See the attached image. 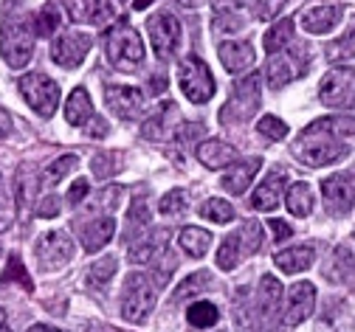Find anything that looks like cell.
Listing matches in <instances>:
<instances>
[{
    "mask_svg": "<svg viewBox=\"0 0 355 332\" xmlns=\"http://www.w3.org/2000/svg\"><path fill=\"white\" fill-rule=\"evenodd\" d=\"M291 152H293L296 161L313 166V169L330 166V164H336V161H341V158L349 155V150L341 144V135H338L336 127H333V116L319 119V121H313V124H307V127L296 135Z\"/></svg>",
    "mask_w": 355,
    "mask_h": 332,
    "instance_id": "obj_1",
    "label": "cell"
},
{
    "mask_svg": "<svg viewBox=\"0 0 355 332\" xmlns=\"http://www.w3.org/2000/svg\"><path fill=\"white\" fill-rule=\"evenodd\" d=\"M105 54L116 71L132 73L144 65V42L132 26L119 23L105 34Z\"/></svg>",
    "mask_w": 355,
    "mask_h": 332,
    "instance_id": "obj_2",
    "label": "cell"
},
{
    "mask_svg": "<svg viewBox=\"0 0 355 332\" xmlns=\"http://www.w3.org/2000/svg\"><path fill=\"white\" fill-rule=\"evenodd\" d=\"M158 302V281L147 273H130L121 290V315L130 324H144Z\"/></svg>",
    "mask_w": 355,
    "mask_h": 332,
    "instance_id": "obj_3",
    "label": "cell"
},
{
    "mask_svg": "<svg viewBox=\"0 0 355 332\" xmlns=\"http://www.w3.org/2000/svg\"><path fill=\"white\" fill-rule=\"evenodd\" d=\"M34 26L23 20H9L0 26V54L9 68H26L34 54Z\"/></svg>",
    "mask_w": 355,
    "mask_h": 332,
    "instance_id": "obj_4",
    "label": "cell"
},
{
    "mask_svg": "<svg viewBox=\"0 0 355 332\" xmlns=\"http://www.w3.org/2000/svg\"><path fill=\"white\" fill-rule=\"evenodd\" d=\"M178 79H181V90L192 105H206L214 96V76L206 68V62L195 54L184 57L178 65Z\"/></svg>",
    "mask_w": 355,
    "mask_h": 332,
    "instance_id": "obj_5",
    "label": "cell"
},
{
    "mask_svg": "<svg viewBox=\"0 0 355 332\" xmlns=\"http://www.w3.org/2000/svg\"><path fill=\"white\" fill-rule=\"evenodd\" d=\"M257 110H259V76L251 73V76H243L234 82L232 99L226 102L223 110H220V121L240 124V121H248Z\"/></svg>",
    "mask_w": 355,
    "mask_h": 332,
    "instance_id": "obj_6",
    "label": "cell"
},
{
    "mask_svg": "<svg viewBox=\"0 0 355 332\" xmlns=\"http://www.w3.org/2000/svg\"><path fill=\"white\" fill-rule=\"evenodd\" d=\"M20 93L23 99L28 102V107L42 116V119H51L57 113V105H60V85L46 76V73H26L20 79Z\"/></svg>",
    "mask_w": 355,
    "mask_h": 332,
    "instance_id": "obj_7",
    "label": "cell"
},
{
    "mask_svg": "<svg viewBox=\"0 0 355 332\" xmlns=\"http://www.w3.org/2000/svg\"><path fill=\"white\" fill-rule=\"evenodd\" d=\"M307 49L302 42H291L288 49H282L279 54H271L268 60V85L271 87H285L291 85L296 76H304L307 71Z\"/></svg>",
    "mask_w": 355,
    "mask_h": 332,
    "instance_id": "obj_8",
    "label": "cell"
},
{
    "mask_svg": "<svg viewBox=\"0 0 355 332\" xmlns=\"http://www.w3.org/2000/svg\"><path fill=\"white\" fill-rule=\"evenodd\" d=\"M319 99H322V105L336 107V110L355 107V71L333 68L319 85Z\"/></svg>",
    "mask_w": 355,
    "mask_h": 332,
    "instance_id": "obj_9",
    "label": "cell"
},
{
    "mask_svg": "<svg viewBox=\"0 0 355 332\" xmlns=\"http://www.w3.org/2000/svg\"><path fill=\"white\" fill-rule=\"evenodd\" d=\"M147 34H150V42H153V51L161 62L172 60V54L178 51L181 45V23L172 12H158L147 20Z\"/></svg>",
    "mask_w": 355,
    "mask_h": 332,
    "instance_id": "obj_10",
    "label": "cell"
},
{
    "mask_svg": "<svg viewBox=\"0 0 355 332\" xmlns=\"http://www.w3.org/2000/svg\"><path fill=\"white\" fill-rule=\"evenodd\" d=\"M94 45V37L85 31H62L51 42V60L60 68H79Z\"/></svg>",
    "mask_w": 355,
    "mask_h": 332,
    "instance_id": "obj_11",
    "label": "cell"
},
{
    "mask_svg": "<svg viewBox=\"0 0 355 332\" xmlns=\"http://www.w3.org/2000/svg\"><path fill=\"white\" fill-rule=\"evenodd\" d=\"M73 259V240L62 231H49L37 240V262L42 270H60Z\"/></svg>",
    "mask_w": 355,
    "mask_h": 332,
    "instance_id": "obj_12",
    "label": "cell"
},
{
    "mask_svg": "<svg viewBox=\"0 0 355 332\" xmlns=\"http://www.w3.org/2000/svg\"><path fill=\"white\" fill-rule=\"evenodd\" d=\"M322 198H324V209L333 217H347L352 203H355V183L349 175H333L322 183Z\"/></svg>",
    "mask_w": 355,
    "mask_h": 332,
    "instance_id": "obj_13",
    "label": "cell"
},
{
    "mask_svg": "<svg viewBox=\"0 0 355 332\" xmlns=\"http://www.w3.org/2000/svg\"><path fill=\"white\" fill-rule=\"evenodd\" d=\"M316 307V284L313 281H296L291 293H288V307H285V315H282V324L285 326H296L302 321L310 318Z\"/></svg>",
    "mask_w": 355,
    "mask_h": 332,
    "instance_id": "obj_14",
    "label": "cell"
},
{
    "mask_svg": "<svg viewBox=\"0 0 355 332\" xmlns=\"http://www.w3.org/2000/svg\"><path fill=\"white\" fill-rule=\"evenodd\" d=\"M105 102L119 119L130 121L144 110V93L139 87H127V85H105Z\"/></svg>",
    "mask_w": 355,
    "mask_h": 332,
    "instance_id": "obj_15",
    "label": "cell"
},
{
    "mask_svg": "<svg viewBox=\"0 0 355 332\" xmlns=\"http://www.w3.org/2000/svg\"><path fill=\"white\" fill-rule=\"evenodd\" d=\"M285 183H288V175L282 169H277L274 175L265 177L251 195V209L254 211H274L279 206V198L285 192Z\"/></svg>",
    "mask_w": 355,
    "mask_h": 332,
    "instance_id": "obj_16",
    "label": "cell"
},
{
    "mask_svg": "<svg viewBox=\"0 0 355 332\" xmlns=\"http://www.w3.org/2000/svg\"><path fill=\"white\" fill-rule=\"evenodd\" d=\"M217 57L223 62L229 73H243L254 65V45L248 40H232V42H220Z\"/></svg>",
    "mask_w": 355,
    "mask_h": 332,
    "instance_id": "obj_17",
    "label": "cell"
},
{
    "mask_svg": "<svg viewBox=\"0 0 355 332\" xmlns=\"http://www.w3.org/2000/svg\"><path fill=\"white\" fill-rule=\"evenodd\" d=\"M341 15H344V9L336 6V3L310 6V9H304V15H302V28L310 31V34H327V31H333V28L338 26Z\"/></svg>",
    "mask_w": 355,
    "mask_h": 332,
    "instance_id": "obj_18",
    "label": "cell"
},
{
    "mask_svg": "<svg viewBox=\"0 0 355 332\" xmlns=\"http://www.w3.org/2000/svg\"><path fill=\"white\" fill-rule=\"evenodd\" d=\"M166 240H169V231L158 228L147 236H139L136 243L130 245V262H136V265H144V262H155L161 259V254L166 251Z\"/></svg>",
    "mask_w": 355,
    "mask_h": 332,
    "instance_id": "obj_19",
    "label": "cell"
},
{
    "mask_svg": "<svg viewBox=\"0 0 355 332\" xmlns=\"http://www.w3.org/2000/svg\"><path fill=\"white\" fill-rule=\"evenodd\" d=\"M234 158H237V150L220 138H209V141H200L198 144V161L206 169H226Z\"/></svg>",
    "mask_w": 355,
    "mask_h": 332,
    "instance_id": "obj_20",
    "label": "cell"
},
{
    "mask_svg": "<svg viewBox=\"0 0 355 332\" xmlns=\"http://www.w3.org/2000/svg\"><path fill=\"white\" fill-rule=\"evenodd\" d=\"M113 234H116V220L113 217H99V220L87 222L82 228V248L87 254H96L113 240Z\"/></svg>",
    "mask_w": 355,
    "mask_h": 332,
    "instance_id": "obj_21",
    "label": "cell"
},
{
    "mask_svg": "<svg viewBox=\"0 0 355 332\" xmlns=\"http://www.w3.org/2000/svg\"><path fill=\"white\" fill-rule=\"evenodd\" d=\"M15 206H17V214L26 220V214L31 211V203H34V195H37V172L34 166H20L17 177H15Z\"/></svg>",
    "mask_w": 355,
    "mask_h": 332,
    "instance_id": "obj_22",
    "label": "cell"
},
{
    "mask_svg": "<svg viewBox=\"0 0 355 332\" xmlns=\"http://www.w3.org/2000/svg\"><path fill=\"white\" fill-rule=\"evenodd\" d=\"M316 262V251L313 248H307V245H299V248H288V251H279L274 256V265L282 270V273H304L310 265Z\"/></svg>",
    "mask_w": 355,
    "mask_h": 332,
    "instance_id": "obj_23",
    "label": "cell"
},
{
    "mask_svg": "<svg viewBox=\"0 0 355 332\" xmlns=\"http://www.w3.org/2000/svg\"><path fill=\"white\" fill-rule=\"evenodd\" d=\"M259 166H262L259 158H248V161L237 164L229 175H223V189H226L229 195H243L245 189L251 186V180H254V175H257Z\"/></svg>",
    "mask_w": 355,
    "mask_h": 332,
    "instance_id": "obj_24",
    "label": "cell"
},
{
    "mask_svg": "<svg viewBox=\"0 0 355 332\" xmlns=\"http://www.w3.org/2000/svg\"><path fill=\"white\" fill-rule=\"evenodd\" d=\"M279 302H282V281L277 276H262L259 281V290H257V304H259V313L265 318H271L277 310H279Z\"/></svg>",
    "mask_w": 355,
    "mask_h": 332,
    "instance_id": "obj_25",
    "label": "cell"
},
{
    "mask_svg": "<svg viewBox=\"0 0 355 332\" xmlns=\"http://www.w3.org/2000/svg\"><path fill=\"white\" fill-rule=\"evenodd\" d=\"M65 119H68V124H73V127H82L85 121L94 119V105H91V96H87L85 87H76V90L71 93V99H68V105H65Z\"/></svg>",
    "mask_w": 355,
    "mask_h": 332,
    "instance_id": "obj_26",
    "label": "cell"
},
{
    "mask_svg": "<svg viewBox=\"0 0 355 332\" xmlns=\"http://www.w3.org/2000/svg\"><path fill=\"white\" fill-rule=\"evenodd\" d=\"M178 245L184 248V254L200 259V256H206V251L211 245V234L198 228V225H189V228H184L181 234H178Z\"/></svg>",
    "mask_w": 355,
    "mask_h": 332,
    "instance_id": "obj_27",
    "label": "cell"
},
{
    "mask_svg": "<svg viewBox=\"0 0 355 332\" xmlns=\"http://www.w3.org/2000/svg\"><path fill=\"white\" fill-rule=\"evenodd\" d=\"M175 113H178L175 105H172V102H164L161 110H158L153 119H147V121L141 124V138H147V141H164V138L169 135V119H172Z\"/></svg>",
    "mask_w": 355,
    "mask_h": 332,
    "instance_id": "obj_28",
    "label": "cell"
},
{
    "mask_svg": "<svg viewBox=\"0 0 355 332\" xmlns=\"http://www.w3.org/2000/svg\"><path fill=\"white\" fill-rule=\"evenodd\" d=\"M327 62H344V60H355V15L349 17V26L347 31L327 45Z\"/></svg>",
    "mask_w": 355,
    "mask_h": 332,
    "instance_id": "obj_29",
    "label": "cell"
},
{
    "mask_svg": "<svg viewBox=\"0 0 355 332\" xmlns=\"http://www.w3.org/2000/svg\"><path fill=\"white\" fill-rule=\"evenodd\" d=\"M285 203L293 217H310V211H313V192H310L307 183H293L285 195Z\"/></svg>",
    "mask_w": 355,
    "mask_h": 332,
    "instance_id": "obj_30",
    "label": "cell"
},
{
    "mask_svg": "<svg viewBox=\"0 0 355 332\" xmlns=\"http://www.w3.org/2000/svg\"><path fill=\"white\" fill-rule=\"evenodd\" d=\"M87 9V20L94 26H105L110 20H116L121 15V3L119 0H82Z\"/></svg>",
    "mask_w": 355,
    "mask_h": 332,
    "instance_id": "obj_31",
    "label": "cell"
},
{
    "mask_svg": "<svg viewBox=\"0 0 355 332\" xmlns=\"http://www.w3.org/2000/svg\"><path fill=\"white\" fill-rule=\"evenodd\" d=\"M150 217H147V198L144 195H136L132 200L130 211H127V231H124V240L127 243H136V228H139V236H141V228H147Z\"/></svg>",
    "mask_w": 355,
    "mask_h": 332,
    "instance_id": "obj_32",
    "label": "cell"
},
{
    "mask_svg": "<svg viewBox=\"0 0 355 332\" xmlns=\"http://www.w3.org/2000/svg\"><path fill=\"white\" fill-rule=\"evenodd\" d=\"M262 42H265V51L268 54H279L282 49H288L293 42V20H279L274 28H268Z\"/></svg>",
    "mask_w": 355,
    "mask_h": 332,
    "instance_id": "obj_33",
    "label": "cell"
},
{
    "mask_svg": "<svg viewBox=\"0 0 355 332\" xmlns=\"http://www.w3.org/2000/svg\"><path fill=\"white\" fill-rule=\"evenodd\" d=\"M240 256H245L243 240H240V234H232V236H226L223 245H220V251H217V268L220 270H234Z\"/></svg>",
    "mask_w": 355,
    "mask_h": 332,
    "instance_id": "obj_34",
    "label": "cell"
},
{
    "mask_svg": "<svg viewBox=\"0 0 355 332\" xmlns=\"http://www.w3.org/2000/svg\"><path fill=\"white\" fill-rule=\"evenodd\" d=\"M211 284V273L209 270H198L192 276H187L181 284H178V290L172 293V302H184V299H192L198 293H203L206 288Z\"/></svg>",
    "mask_w": 355,
    "mask_h": 332,
    "instance_id": "obj_35",
    "label": "cell"
},
{
    "mask_svg": "<svg viewBox=\"0 0 355 332\" xmlns=\"http://www.w3.org/2000/svg\"><path fill=\"white\" fill-rule=\"evenodd\" d=\"M187 321L192 326H198V329H209V326H214L220 321V313H217V307L211 302H198V304H192L187 310Z\"/></svg>",
    "mask_w": 355,
    "mask_h": 332,
    "instance_id": "obj_36",
    "label": "cell"
},
{
    "mask_svg": "<svg viewBox=\"0 0 355 332\" xmlns=\"http://www.w3.org/2000/svg\"><path fill=\"white\" fill-rule=\"evenodd\" d=\"M12 281H17L26 293H31V290H34L31 276L26 273V268H23V262H20V256H17V254H12V256H9L6 270H3V276H0V284H12Z\"/></svg>",
    "mask_w": 355,
    "mask_h": 332,
    "instance_id": "obj_37",
    "label": "cell"
},
{
    "mask_svg": "<svg viewBox=\"0 0 355 332\" xmlns=\"http://www.w3.org/2000/svg\"><path fill=\"white\" fill-rule=\"evenodd\" d=\"M91 169H94V177L105 180V177H110V175H116L121 169V155L119 152H110V150H102V152L94 155Z\"/></svg>",
    "mask_w": 355,
    "mask_h": 332,
    "instance_id": "obj_38",
    "label": "cell"
},
{
    "mask_svg": "<svg viewBox=\"0 0 355 332\" xmlns=\"http://www.w3.org/2000/svg\"><path fill=\"white\" fill-rule=\"evenodd\" d=\"M200 214L206 217V220H211V222H232L234 220V206L229 203V200H220V198H211V200H206L203 206H200Z\"/></svg>",
    "mask_w": 355,
    "mask_h": 332,
    "instance_id": "obj_39",
    "label": "cell"
},
{
    "mask_svg": "<svg viewBox=\"0 0 355 332\" xmlns=\"http://www.w3.org/2000/svg\"><path fill=\"white\" fill-rule=\"evenodd\" d=\"M203 138V124L200 121H189V124H178V132H175V141H172V150H187L192 147L195 141Z\"/></svg>",
    "mask_w": 355,
    "mask_h": 332,
    "instance_id": "obj_40",
    "label": "cell"
},
{
    "mask_svg": "<svg viewBox=\"0 0 355 332\" xmlns=\"http://www.w3.org/2000/svg\"><path fill=\"white\" fill-rule=\"evenodd\" d=\"M60 26V15L54 6H42L37 15H34V34L37 37H51Z\"/></svg>",
    "mask_w": 355,
    "mask_h": 332,
    "instance_id": "obj_41",
    "label": "cell"
},
{
    "mask_svg": "<svg viewBox=\"0 0 355 332\" xmlns=\"http://www.w3.org/2000/svg\"><path fill=\"white\" fill-rule=\"evenodd\" d=\"M237 234H240V240H243V251L245 254H257L262 248V228H259L257 220H245Z\"/></svg>",
    "mask_w": 355,
    "mask_h": 332,
    "instance_id": "obj_42",
    "label": "cell"
},
{
    "mask_svg": "<svg viewBox=\"0 0 355 332\" xmlns=\"http://www.w3.org/2000/svg\"><path fill=\"white\" fill-rule=\"evenodd\" d=\"M116 268H119L116 256H105V259L94 262V268H91V273H87V279H91V284H96V288H105V284L110 281V276L116 273Z\"/></svg>",
    "mask_w": 355,
    "mask_h": 332,
    "instance_id": "obj_43",
    "label": "cell"
},
{
    "mask_svg": "<svg viewBox=\"0 0 355 332\" xmlns=\"http://www.w3.org/2000/svg\"><path fill=\"white\" fill-rule=\"evenodd\" d=\"M187 192H181V189H172L169 195H164L161 198V203H158V211L161 214H166V217H172V214H184L187 211Z\"/></svg>",
    "mask_w": 355,
    "mask_h": 332,
    "instance_id": "obj_44",
    "label": "cell"
},
{
    "mask_svg": "<svg viewBox=\"0 0 355 332\" xmlns=\"http://www.w3.org/2000/svg\"><path fill=\"white\" fill-rule=\"evenodd\" d=\"M257 130H259V135L271 138V141H282L288 135V124L282 119H277V116H262L259 124H257Z\"/></svg>",
    "mask_w": 355,
    "mask_h": 332,
    "instance_id": "obj_45",
    "label": "cell"
},
{
    "mask_svg": "<svg viewBox=\"0 0 355 332\" xmlns=\"http://www.w3.org/2000/svg\"><path fill=\"white\" fill-rule=\"evenodd\" d=\"M76 164H79V161H76V155H62V158H57V161L49 166L46 180H49L51 186H54V183H60L68 172H73V169H76Z\"/></svg>",
    "mask_w": 355,
    "mask_h": 332,
    "instance_id": "obj_46",
    "label": "cell"
},
{
    "mask_svg": "<svg viewBox=\"0 0 355 332\" xmlns=\"http://www.w3.org/2000/svg\"><path fill=\"white\" fill-rule=\"evenodd\" d=\"M243 26H245V20H243L237 12H232V15H220V17H214L211 31H214V34H234V31H240Z\"/></svg>",
    "mask_w": 355,
    "mask_h": 332,
    "instance_id": "obj_47",
    "label": "cell"
},
{
    "mask_svg": "<svg viewBox=\"0 0 355 332\" xmlns=\"http://www.w3.org/2000/svg\"><path fill=\"white\" fill-rule=\"evenodd\" d=\"M285 6H288V0H257L254 15H257L259 20H274Z\"/></svg>",
    "mask_w": 355,
    "mask_h": 332,
    "instance_id": "obj_48",
    "label": "cell"
},
{
    "mask_svg": "<svg viewBox=\"0 0 355 332\" xmlns=\"http://www.w3.org/2000/svg\"><path fill=\"white\" fill-rule=\"evenodd\" d=\"M60 214V198L57 195H46L40 200V206H37V217H42V220H51V217H57Z\"/></svg>",
    "mask_w": 355,
    "mask_h": 332,
    "instance_id": "obj_49",
    "label": "cell"
},
{
    "mask_svg": "<svg viewBox=\"0 0 355 332\" xmlns=\"http://www.w3.org/2000/svg\"><path fill=\"white\" fill-rule=\"evenodd\" d=\"M333 262H336V265L344 270V276H349V251H347L344 245L333 251ZM324 276H327L330 281H338V273H333V270H330V273H324Z\"/></svg>",
    "mask_w": 355,
    "mask_h": 332,
    "instance_id": "obj_50",
    "label": "cell"
},
{
    "mask_svg": "<svg viewBox=\"0 0 355 332\" xmlns=\"http://www.w3.org/2000/svg\"><path fill=\"white\" fill-rule=\"evenodd\" d=\"M243 3H245V0H211V9H214V17H220V15L240 12Z\"/></svg>",
    "mask_w": 355,
    "mask_h": 332,
    "instance_id": "obj_51",
    "label": "cell"
},
{
    "mask_svg": "<svg viewBox=\"0 0 355 332\" xmlns=\"http://www.w3.org/2000/svg\"><path fill=\"white\" fill-rule=\"evenodd\" d=\"M85 195H87V180H85V177H79V180H73L71 192H68V203H71V206H76V203H82V200H85Z\"/></svg>",
    "mask_w": 355,
    "mask_h": 332,
    "instance_id": "obj_52",
    "label": "cell"
},
{
    "mask_svg": "<svg viewBox=\"0 0 355 332\" xmlns=\"http://www.w3.org/2000/svg\"><path fill=\"white\" fill-rule=\"evenodd\" d=\"M107 132H110V127H107V121H105V119L94 116L91 121H87V135H91V138H105Z\"/></svg>",
    "mask_w": 355,
    "mask_h": 332,
    "instance_id": "obj_53",
    "label": "cell"
},
{
    "mask_svg": "<svg viewBox=\"0 0 355 332\" xmlns=\"http://www.w3.org/2000/svg\"><path fill=\"white\" fill-rule=\"evenodd\" d=\"M271 231H274V240H291V234H293V228L279 217H271Z\"/></svg>",
    "mask_w": 355,
    "mask_h": 332,
    "instance_id": "obj_54",
    "label": "cell"
},
{
    "mask_svg": "<svg viewBox=\"0 0 355 332\" xmlns=\"http://www.w3.org/2000/svg\"><path fill=\"white\" fill-rule=\"evenodd\" d=\"M150 90L155 93V96H158V93H164V90H166V76H164V73H161V76L153 73V76H150Z\"/></svg>",
    "mask_w": 355,
    "mask_h": 332,
    "instance_id": "obj_55",
    "label": "cell"
},
{
    "mask_svg": "<svg viewBox=\"0 0 355 332\" xmlns=\"http://www.w3.org/2000/svg\"><path fill=\"white\" fill-rule=\"evenodd\" d=\"M9 217H12V211H9V203H6L3 192H0V228H6V225H9Z\"/></svg>",
    "mask_w": 355,
    "mask_h": 332,
    "instance_id": "obj_56",
    "label": "cell"
},
{
    "mask_svg": "<svg viewBox=\"0 0 355 332\" xmlns=\"http://www.w3.org/2000/svg\"><path fill=\"white\" fill-rule=\"evenodd\" d=\"M12 132V119H9V113L0 107V138H6Z\"/></svg>",
    "mask_w": 355,
    "mask_h": 332,
    "instance_id": "obj_57",
    "label": "cell"
},
{
    "mask_svg": "<svg viewBox=\"0 0 355 332\" xmlns=\"http://www.w3.org/2000/svg\"><path fill=\"white\" fill-rule=\"evenodd\" d=\"M0 332H12V326H9V315H6L3 307H0Z\"/></svg>",
    "mask_w": 355,
    "mask_h": 332,
    "instance_id": "obj_58",
    "label": "cell"
},
{
    "mask_svg": "<svg viewBox=\"0 0 355 332\" xmlns=\"http://www.w3.org/2000/svg\"><path fill=\"white\" fill-rule=\"evenodd\" d=\"M181 6H187V9H198V6H203L206 0H178Z\"/></svg>",
    "mask_w": 355,
    "mask_h": 332,
    "instance_id": "obj_59",
    "label": "cell"
},
{
    "mask_svg": "<svg viewBox=\"0 0 355 332\" xmlns=\"http://www.w3.org/2000/svg\"><path fill=\"white\" fill-rule=\"evenodd\" d=\"M150 3H153V0H132V9H136V12H144Z\"/></svg>",
    "mask_w": 355,
    "mask_h": 332,
    "instance_id": "obj_60",
    "label": "cell"
},
{
    "mask_svg": "<svg viewBox=\"0 0 355 332\" xmlns=\"http://www.w3.org/2000/svg\"><path fill=\"white\" fill-rule=\"evenodd\" d=\"M28 332H60V329H54V326H42V324H34Z\"/></svg>",
    "mask_w": 355,
    "mask_h": 332,
    "instance_id": "obj_61",
    "label": "cell"
},
{
    "mask_svg": "<svg viewBox=\"0 0 355 332\" xmlns=\"http://www.w3.org/2000/svg\"><path fill=\"white\" fill-rule=\"evenodd\" d=\"M87 332H113V329H107V326H91Z\"/></svg>",
    "mask_w": 355,
    "mask_h": 332,
    "instance_id": "obj_62",
    "label": "cell"
}]
</instances>
